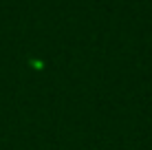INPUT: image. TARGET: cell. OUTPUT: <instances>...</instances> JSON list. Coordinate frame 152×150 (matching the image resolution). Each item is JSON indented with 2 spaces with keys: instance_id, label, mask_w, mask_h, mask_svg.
<instances>
[]
</instances>
